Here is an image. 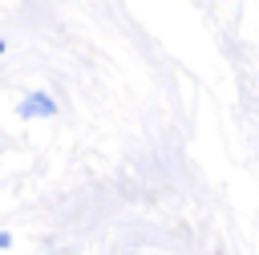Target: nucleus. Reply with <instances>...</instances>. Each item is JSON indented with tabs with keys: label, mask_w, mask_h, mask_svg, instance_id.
Segmentation results:
<instances>
[{
	"label": "nucleus",
	"mask_w": 259,
	"mask_h": 255,
	"mask_svg": "<svg viewBox=\"0 0 259 255\" xmlns=\"http://www.w3.org/2000/svg\"><path fill=\"white\" fill-rule=\"evenodd\" d=\"M16 113H20V117H53V113H57V101H53L49 93H28V97L16 105Z\"/></svg>",
	"instance_id": "nucleus-1"
},
{
	"label": "nucleus",
	"mask_w": 259,
	"mask_h": 255,
	"mask_svg": "<svg viewBox=\"0 0 259 255\" xmlns=\"http://www.w3.org/2000/svg\"><path fill=\"white\" fill-rule=\"evenodd\" d=\"M4 49H8V45H4V40H0V53H4Z\"/></svg>",
	"instance_id": "nucleus-2"
}]
</instances>
